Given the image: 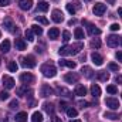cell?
<instances>
[{
    "label": "cell",
    "mask_w": 122,
    "mask_h": 122,
    "mask_svg": "<svg viewBox=\"0 0 122 122\" xmlns=\"http://www.w3.org/2000/svg\"><path fill=\"white\" fill-rule=\"evenodd\" d=\"M82 48H84V44L82 43H75L72 46H64V47H61L60 50H58V54L60 56H75Z\"/></svg>",
    "instance_id": "6da1fadb"
},
{
    "label": "cell",
    "mask_w": 122,
    "mask_h": 122,
    "mask_svg": "<svg viewBox=\"0 0 122 122\" xmlns=\"http://www.w3.org/2000/svg\"><path fill=\"white\" fill-rule=\"evenodd\" d=\"M41 72H43V75L44 77H47V78H53V77H56V74H57V68L53 65V64H43L41 65Z\"/></svg>",
    "instance_id": "7a4b0ae2"
},
{
    "label": "cell",
    "mask_w": 122,
    "mask_h": 122,
    "mask_svg": "<svg viewBox=\"0 0 122 122\" xmlns=\"http://www.w3.org/2000/svg\"><path fill=\"white\" fill-rule=\"evenodd\" d=\"M21 65L26 67V68H34L36 67V58L33 56H27V57H21Z\"/></svg>",
    "instance_id": "3957f363"
},
{
    "label": "cell",
    "mask_w": 122,
    "mask_h": 122,
    "mask_svg": "<svg viewBox=\"0 0 122 122\" xmlns=\"http://www.w3.org/2000/svg\"><path fill=\"white\" fill-rule=\"evenodd\" d=\"M92 11H94L95 16H102L107 11V6L104 3H95L94 7H92Z\"/></svg>",
    "instance_id": "277c9868"
},
{
    "label": "cell",
    "mask_w": 122,
    "mask_h": 122,
    "mask_svg": "<svg viewBox=\"0 0 122 122\" xmlns=\"http://www.w3.org/2000/svg\"><path fill=\"white\" fill-rule=\"evenodd\" d=\"M54 94V90L50 87V85H47V84H44V85H41V90H40V95L43 97V98H47V97H50V95H53Z\"/></svg>",
    "instance_id": "5b68a950"
},
{
    "label": "cell",
    "mask_w": 122,
    "mask_h": 122,
    "mask_svg": "<svg viewBox=\"0 0 122 122\" xmlns=\"http://www.w3.org/2000/svg\"><path fill=\"white\" fill-rule=\"evenodd\" d=\"M105 104H107V107H108L109 109H112V111H115V109L119 108V101L115 99V98H107V99H105Z\"/></svg>",
    "instance_id": "8992f818"
},
{
    "label": "cell",
    "mask_w": 122,
    "mask_h": 122,
    "mask_svg": "<svg viewBox=\"0 0 122 122\" xmlns=\"http://www.w3.org/2000/svg\"><path fill=\"white\" fill-rule=\"evenodd\" d=\"M64 81L68 82V84H77L78 82V75L74 74V72H68L64 75Z\"/></svg>",
    "instance_id": "52a82bcc"
},
{
    "label": "cell",
    "mask_w": 122,
    "mask_h": 122,
    "mask_svg": "<svg viewBox=\"0 0 122 122\" xmlns=\"http://www.w3.org/2000/svg\"><path fill=\"white\" fill-rule=\"evenodd\" d=\"M3 27H4V30H7V31H17V29H13L14 24H13L11 17H6L3 20Z\"/></svg>",
    "instance_id": "ba28073f"
},
{
    "label": "cell",
    "mask_w": 122,
    "mask_h": 122,
    "mask_svg": "<svg viewBox=\"0 0 122 122\" xmlns=\"http://www.w3.org/2000/svg\"><path fill=\"white\" fill-rule=\"evenodd\" d=\"M3 85L6 90H11L14 87V80L9 75H3Z\"/></svg>",
    "instance_id": "9c48e42d"
},
{
    "label": "cell",
    "mask_w": 122,
    "mask_h": 122,
    "mask_svg": "<svg viewBox=\"0 0 122 122\" xmlns=\"http://www.w3.org/2000/svg\"><path fill=\"white\" fill-rule=\"evenodd\" d=\"M51 19H53V21H56V23H61V21H64V16H62V13H61L60 10H53V13H51Z\"/></svg>",
    "instance_id": "30bf717a"
},
{
    "label": "cell",
    "mask_w": 122,
    "mask_h": 122,
    "mask_svg": "<svg viewBox=\"0 0 122 122\" xmlns=\"http://www.w3.org/2000/svg\"><path fill=\"white\" fill-rule=\"evenodd\" d=\"M118 43H119V37L115 36V34H111V36L107 38V44H108L109 47H117Z\"/></svg>",
    "instance_id": "8fae6325"
},
{
    "label": "cell",
    "mask_w": 122,
    "mask_h": 122,
    "mask_svg": "<svg viewBox=\"0 0 122 122\" xmlns=\"http://www.w3.org/2000/svg\"><path fill=\"white\" fill-rule=\"evenodd\" d=\"M85 24H87V30L90 33V36H99L101 34V30L98 29V27H95L94 24H90V23H87V21H84Z\"/></svg>",
    "instance_id": "7c38bea8"
},
{
    "label": "cell",
    "mask_w": 122,
    "mask_h": 122,
    "mask_svg": "<svg viewBox=\"0 0 122 122\" xmlns=\"http://www.w3.org/2000/svg\"><path fill=\"white\" fill-rule=\"evenodd\" d=\"M20 81H21L23 84H31V82L34 81V77L31 75L30 72H24V74L20 75Z\"/></svg>",
    "instance_id": "4fadbf2b"
},
{
    "label": "cell",
    "mask_w": 122,
    "mask_h": 122,
    "mask_svg": "<svg viewBox=\"0 0 122 122\" xmlns=\"http://www.w3.org/2000/svg\"><path fill=\"white\" fill-rule=\"evenodd\" d=\"M19 6H20L21 10H30L33 7V0H20Z\"/></svg>",
    "instance_id": "5bb4252c"
},
{
    "label": "cell",
    "mask_w": 122,
    "mask_h": 122,
    "mask_svg": "<svg viewBox=\"0 0 122 122\" xmlns=\"http://www.w3.org/2000/svg\"><path fill=\"white\" fill-rule=\"evenodd\" d=\"M78 9H80V3H68V4H67V10H68V13L72 14V16L77 13Z\"/></svg>",
    "instance_id": "9a60e30c"
},
{
    "label": "cell",
    "mask_w": 122,
    "mask_h": 122,
    "mask_svg": "<svg viewBox=\"0 0 122 122\" xmlns=\"http://www.w3.org/2000/svg\"><path fill=\"white\" fill-rule=\"evenodd\" d=\"M91 60H92V62H94L95 65H102V62H104L102 56H99L98 53H92L91 54Z\"/></svg>",
    "instance_id": "2e32d148"
},
{
    "label": "cell",
    "mask_w": 122,
    "mask_h": 122,
    "mask_svg": "<svg viewBox=\"0 0 122 122\" xmlns=\"http://www.w3.org/2000/svg\"><path fill=\"white\" fill-rule=\"evenodd\" d=\"M58 36H60V30H58L57 27H53V29L48 30V38H50V40H57Z\"/></svg>",
    "instance_id": "e0dca14e"
},
{
    "label": "cell",
    "mask_w": 122,
    "mask_h": 122,
    "mask_svg": "<svg viewBox=\"0 0 122 122\" xmlns=\"http://www.w3.org/2000/svg\"><path fill=\"white\" fill-rule=\"evenodd\" d=\"M58 64H60V67H68V68H72V70L77 67V64L74 61H70V60H60Z\"/></svg>",
    "instance_id": "ac0fdd59"
},
{
    "label": "cell",
    "mask_w": 122,
    "mask_h": 122,
    "mask_svg": "<svg viewBox=\"0 0 122 122\" xmlns=\"http://www.w3.org/2000/svg\"><path fill=\"white\" fill-rule=\"evenodd\" d=\"M14 44H16V48L17 50H26V47H27V44H26V41L23 40V38H16V41H14Z\"/></svg>",
    "instance_id": "d6986e66"
},
{
    "label": "cell",
    "mask_w": 122,
    "mask_h": 122,
    "mask_svg": "<svg viewBox=\"0 0 122 122\" xmlns=\"http://www.w3.org/2000/svg\"><path fill=\"white\" fill-rule=\"evenodd\" d=\"M81 72H82V75H84L85 78H92V77H94V71H92L90 67H87V65H84V67H82Z\"/></svg>",
    "instance_id": "ffe728a7"
},
{
    "label": "cell",
    "mask_w": 122,
    "mask_h": 122,
    "mask_svg": "<svg viewBox=\"0 0 122 122\" xmlns=\"http://www.w3.org/2000/svg\"><path fill=\"white\" fill-rule=\"evenodd\" d=\"M74 92H75V95H78V97H84V95H87V88H85L84 85H77Z\"/></svg>",
    "instance_id": "44dd1931"
},
{
    "label": "cell",
    "mask_w": 122,
    "mask_h": 122,
    "mask_svg": "<svg viewBox=\"0 0 122 122\" xmlns=\"http://www.w3.org/2000/svg\"><path fill=\"white\" fill-rule=\"evenodd\" d=\"M0 51H1V53H9V51H10V41H9V40H4V41L0 44Z\"/></svg>",
    "instance_id": "7402d4cb"
},
{
    "label": "cell",
    "mask_w": 122,
    "mask_h": 122,
    "mask_svg": "<svg viewBox=\"0 0 122 122\" xmlns=\"http://www.w3.org/2000/svg\"><path fill=\"white\" fill-rule=\"evenodd\" d=\"M97 78L99 81H108L109 80V74L107 71H99V72H97Z\"/></svg>",
    "instance_id": "603a6c76"
},
{
    "label": "cell",
    "mask_w": 122,
    "mask_h": 122,
    "mask_svg": "<svg viewBox=\"0 0 122 122\" xmlns=\"http://www.w3.org/2000/svg\"><path fill=\"white\" fill-rule=\"evenodd\" d=\"M27 92H31V90L27 88V85H23V87L17 88V95H20V97H26V95H27Z\"/></svg>",
    "instance_id": "cb8c5ba5"
},
{
    "label": "cell",
    "mask_w": 122,
    "mask_h": 122,
    "mask_svg": "<svg viewBox=\"0 0 122 122\" xmlns=\"http://www.w3.org/2000/svg\"><path fill=\"white\" fill-rule=\"evenodd\" d=\"M91 94L92 97H95V98H98L99 95H101V88H99V85H97V84H94L91 87Z\"/></svg>",
    "instance_id": "d4e9b609"
},
{
    "label": "cell",
    "mask_w": 122,
    "mask_h": 122,
    "mask_svg": "<svg viewBox=\"0 0 122 122\" xmlns=\"http://www.w3.org/2000/svg\"><path fill=\"white\" fill-rule=\"evenodd\" d=\"M43 109H44L46 112H48V114H53V112H54V105H53L51 102H44V104H43Z\"/></svg>",
    "instance_id": "484cf974"
},
{
    "label": "cell",
    "mask_w": 122,
    "mask_h": 122,
    "mask_svg": "<svg viewBox=\"0 0 122 122\" xmlns=\"http://www.w3.org/2000/svg\"><path fill=\"white\" fill-rule=\"evenodd\" d=\"M16 122H27V112H19L16 115Z\"/></svg>",
    "instance_id": "4316f807"
},
{
    "label": "cell",
    "mask_w": 122,
    "mask_h": 122,
    "mask_svg": "<svg viewBox=\"0 0 122 122\" xmlns=\"http://www.w3.org/2000/svg\"><path fill=\"white\" fill-rule=\"evenodd\" d=\"M48 3L47 1H40L38 4H37V9H38V11H47L48 10Z\"/></svg>",
    "instance_id": "83f0119b"
},
{
    "label": "cell",
    "mask_w": 122,
    "mask_h": 122,
    "mask_svg": "<svg viewBox=\"0 0 122 122\" xmlns=\"http://www.w3.org/2000/svg\"><path fill=\"white\" fill-rule=\"evenodd\" d=\"M74 37H75V38H78V40L84 38V30H82L81 27H77V29L74 30Z\"/></svg>",
    "instance_id": "f1b7e54d"
},
{
    "label": "cell",
    "mask_w": 122,
    "mask_h": 122,
    "mask_svg": "<svg viewBox=\"0 0 122 122\" xmlns=\"http://www.w3.org/2000/svg\"><path fill=\"white\" fill-rule=\"evenodd\" d=\"M31 122H43V114L41 112H34L31 117Z\"/></svg>",
    "instance_id": "f546056e"
},
{
    "label": "cell",
    "mask_w": 122,
    "mask_h": 122,
    "mask_svg": "<svg viewBox=\"0 0 122 122\" xmlns=\"http://www.w3.org/2000/svg\"><path fill=\"white\" fill-rule=\"evenodd\" d=\"M7 68H9V71H11V72H16V71H17V68H19V65H17V62H16V61H9V64H7Z\"/></svg>",
    "instance_id": "4dcf8cb0"
},
{
    "label": "cell",
    "mask_w": 122,
    "mask_h": 122,
    "mask_svg": "<svg viewBox=\"0 0 122 122\" xmlns=\"http://www.w3.org/2000/svg\"><path fill=\"white\" fill-rule=\"evenodd\" d=\"M31 30H33L34 34H37V36H41V34H43V29H41L40 26H37V24H33V26H31Z\"/></svg>",
    "instance_id": "1f68e13d"
},
{
    "label": "cell",
    "mask_w": 122,
    "mask_h": 122,
    "mask_svg": "<svg viewBox=\"0 0 122 122\" xmlns=\"http://www.w3.org/2000/svg\"><path fill=\"white\" fill-rule=\"evenodd\" d=\"M104 117H105V118H108V119H111V121H117V119H118V115H117V114H114V112H105V114H104Z\"/></svg>",
    "instance_id": "d6a6232c"
},
{
    "label": "cell",
    "mask_w": 122,
    "mask_h": 122,
    "mask_svg": "<svg viewBox=\"0 0 122 122\" xmlns=\"http://www.w3.org/2000/svg\"><path fill=\"white\" fill-rule=\"evenodd\" d=\"M77 114H78V112H77L75 108H68V109H67V115H68L70 118H75Z\"/></svg>",
    "instance_id": "836d02e7"
},
{
    "label": "cell",
    "mask_w": 122,
    "mask_h": 122,
    "mask_svg": "<svg viewBox=\"0 0 122 122\" xmlns=\"http://www.w3.org/2000/svg\"><path fill=\"white\" fill-rule=\"evenodd\" d=\"M91 47H92V48H99V47H101V41H99L98 38L91 40Z\"/></svg>",
    "instance_id": "e575fe53"
},
{
    "label": "cell",
    "mask_w": 122,
    "mask_h": 122,
    "mask_svg": "<svg viewBox=\"0 0 122 122\" xmlns=\"http://www.w3.org/2000/svg\"><path fill=\"white\" fill-rule=\"evenodd\" d=\"M26 38L29 41H34V33H33V30H26Z\"/></svg>",
    "instance_id": "d590c367"
},
{
    "label": "cell",
    "mask_w": 122,
    "mask_h": 122,
    "mask_svg": "<svg viewBox=\"0 0 122 122\" xmlns=\"http://www.w3.org/2000/svg\"><path fill=\"white\" fill-rule=\"evenodd\" d=\"M36 20H37L38 23H41V24H48V20H47L46 17H43V16H37Z\"/></svg>",
    "instance_id": "8d00e7d4"
},
{
    "label": "cell",
    "mask_w": 122,
    "mask_h": 122,
    "mask_svg": "<svg viewBox=\"0 0 122 122\" xmlns=\"http://www.w3.org/2000/svg\"><path fill=\"white\" fill-rule=\"evenodd\" d=\"M107 91L109 92V94H117V92H118V88H117L115 85H108V87H107Z\"/></svg>",
    "instance_id": "74e56055"
},
{
    "label": "cell",
    "mask_w": 122,
    "mask_h": 122,
    "mask_svg": "<svg viewBox=\"0 0 122 122\" xmlns=\"http://www.w3.org/2000/svg\"><path fill=\"white\" fill-rule=\"evenodd\" d=\"M70 38H71V34H70V31H67V30L62 31V40H64V41L67 43V41H68Z\"/></svg>",
    "instance_id": "f35d334b"
},
{
    "label": "cell",
    "mask_w": 122,
    "mask_h": 122,
    "mask_svg": "<svg viewBox=\"0 0 122 122\" xmlns=\"http://www.w3.org/2000/svg\"><path fill=\"white\" fill-rule=\"evenodd\" d=\"M9 95H10V94H9L7 91H0V99H1V101L9 99Z\"/></svg>",
    "instance_id": "ab89813d"
},
{
    "label": "cell",
    "mask_w": 122,
    "mask_h": 122,
    "mask_svg": "<svg viewBox=\"0 0 122 122\" xmlns=\"http://www.w3.org/2000/svg\"><path fill=\"white\" fill-rule=\"evenodd\" d=\"M11 109H16V108H19V101L17 99H13L11 102H10V105H9Z\"/></svg>",
    "instance_id": "60d3db41"
},
{
    "label": "cell",
    "mask_w": 122,
    "mask_h": 122,
    "mask_svg": "<svg viewBox=\"0 0 122 122\" xmlns=\"http://www.w3.org/2000/svg\"><path fill=\"white\" fill-rule=\"evenodd\" d=\"M60 109H62V111H67L68 109V104L65 101H60Z\"/></svg>",
    "instance_id": "b9f144b4"
},
{
    "label": "cell",
    "mask_w": 122,
    "mask_h": 122,
    "mask_svg": "<svg viewBox=\"0 0 122 122\" xmlns=\"http://www.w3.org/2000/svg\"><path fill=\"white\" fill-rule=\"evenodd\" d=\"M109 70H112V71H119V67H118L115 62H111V64H109Z\"/></svg>",
    "instance_id": "7bdbcfd3"
},
{
    "label": "cell",
    "mask_w": 122,
    "mask_h": 122,
    "mask_svg": "<svg viewBox=\"0 0 122 122\" xmlns=\"http://www.w3.org/2000/svg\"><path fill=\"white\" fill-rule=\"evenodd\" d=\"M109 29H111L112 31H118L119 29H121V26H119V24H117V23H114V24H111V27H109Z\"/></svg>",
    "instance_id": "ee69618b"
},
{
    "label": "cell",
    "mask_w": 122,
    "mask_h": 122,
    "mask_svg": "<svg viewBox=\"0 0 122 122\" xmlns=\"http://www.w3.org/2000/svg\"><path fill=\"white\" fill-rule=\"evenodd\" d=\"M10 4V0H0V7H6Z\"/></svg>",
    "instance_id": "f6af8a7d"
},
{
    "label": "cell",
    "mask_w": 122,
    "mask_h": 122,
    "mask_svg": "<svg viewBox=\"0 0 122 122\" xmlns=\"http://www.w3.org/2000/svg\"><path fill=\"white\" fill-rule=\"evenodd\" d=\"M78 105H80L81 108H85V107H88V102H85V101H80Z\"/></svg>",
    "instance_id": "bcb514c9"
},
{
    "label": "cell",
    "mask_w": 122,
    "mask_h": 122,
    "mask_svg": "<svg viewBox=\"0 0 122 122\" xmlns=\"http://www.w3.org/2000/svg\"><path fill=\"white\" fill-rule=\"evenodd\" d=\"M51 122H62V119L58 118V117H53V118H51Z\"/></svg>",
    "instance_id": "7dc6e473"
},
{
    "label": "cell",
    "mask_w": 122,
    "mask_h": 122,
    "mask_svg": "<svg viewBox=\"0 0 122 122\" xmlns=\"http://www.w3.org/2000/svg\"><path fill=\"white\" fill-rule=\"evenodd\" d=\"M115 57H117V60H118V61H121V62H122V51L117 53V56H115Z\"/></svg>",
    "instance_id": "c3c4849f"
},
{
    "label": "cell",
    "mask_w": 122,
    "mask_h": 122,
    "mask_svg": "<svg viewBox=\"0 0 122 122\" xmlns=\"http://www.w3.org/2000/svg\"><path fill=\"white\" fill-rule=\"evenodd\" d=\"M115 80H117V82H119V84H121V82H122V75H118Z\"/></svg>",
    "instance_id": "681fc988"
},
{
    "label": "cell",
    "mask_w": 122,
    "mask_h": 122,
    "mask_svg": "<svg viewBox=\"0 0 122 122\" xmlns=\"http://www.w3.org/2000/svg\"><path fill=\"white\" fill-rule=\"evenodd\" d=\"M118 14L121 16V19H122V7H119V9H118Z\"/></svg>",
    "instance_id": "f907efd6"
},
{
    "label": "cell",
    "mask_w": 122,
    "mask_h": 122,
    "mask_svg": "<svg viewBox=\"0 0 122 122\" xmlns=\"http://www.w3.org/2000/svg\"><path fill=\"white\" fill-rule=\"evenodd\" d=\"M71 122H82L81 119H74V121H71Z\"/></svg>",
    "instance_id": "816d5d0a"
},
{
    "label": "cell",
    "mask_w": 122,
    "mask_h": 122,
    "mask_svg": "<svg viewBox=\"0 0 122 122\" xmlns=\"http://www.w3.org/2000/svg\"><path fill=\"white\" fill-rule=\"evenodd\" d=\"M108 1H109V3H111V4H114V0H108Z\"/></svg>",
    "instance_id": "f5cc1de1"
},
{
    "label": "cell",
    "mask_w": 122,
    "mask_h": 122,
    "mask_svg": "<svg viewBox=\"0 0 122 122\" xmlns=\"http://www.w3.org/2000/svg\"><path fill=\"white\" fill-rule=\"evenodd\" d=\"M85 1H91V0H85Z\"/></svg>",
    "instance_id": "db71d44e"
},
{
    "label": "cell",
    "mask_w": 122,
    "mask_h": 122,
    "mask_svg": "<svg viewBox=\"0 0 122 122\" xmlns=\"http://www.w3.org/2000/svg\"><path fill=\"white\" fill-rule=\"evenodd\" d=\"M0 36H1V33H0Z\"/></svg>",
    "instance_id": "11a10c76"
},
{
    "label": "cell",
    "mask_w": 122,
    "mask_h": 122,
    "mask_svg": "<svg viewBox=\"0 0 122 122\" xmlns=\"http://www.w3.org/2000/svg\"><path fill=\"white\" fill-rule=\"evenodd\" d=\"M121 44H122V41H121Z\"/></svg>",
    "instance_id": "9f6ffc18"
}]
</instances>
